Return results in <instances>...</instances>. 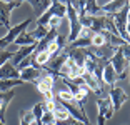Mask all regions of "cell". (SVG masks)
Masks as SVG:
<instances>
[{
    "mask_svg": "<svg viewBox=\"0 0 130 125\" xmlns=\"http://www.w3.org/2000/svg\"><path fill=\"white\" fill-rule=\"evenodd\" d=\"M57 35H58L57 28H50L48 34H47L45 37L42 38V40H38V42H37V50H35V52H42V50H47L50 43H52V42L57 38Z\"/></svg>",
    "mask_w": 130,
    "mask_h": 125,
    "instance_id": "obj_18",
    "label": "cell"
},
{
    "mask_svg": "<svg viewBox=\"0 0 130 125\" xmlns=\"http://www.w3.org/2000/svg\"><path fill=\"white\" fill-rule=\"evenodd\" d=\"M19 49H20V47L13 43V47H10V49H7V50H0V67H4V65L7 64L8 60H10V58H13V55L19 52Z\"/></svg>",
    "mask_w": 130,
    "mask_h": 125,
    "instance_id": "obj_21",
    "label": "cell"
},
{
    "mask_svg": "<svg viewBox=\"0 0 130 125\" xmlns=\"http://www.w3.org/2000/svg\"><path fill=\"white\" fill-rule=\"evenodd\" d=\"M69 4V2H67ZM67 4H60V2H52L50 8L43 13L42 17L37 19V25H48V22L54 17H58V19H63L67 17Z\"/></svg>",
    "mask_w": 130,
    "mask_h": 125,
    "instance_id": "obj_3",
    "label": "cell"
},
{
    "mask_svg": "<svg viewBox=\"0 0 130 125\" xmlns=\"http://www.w3.org/2000/svg\"><path fill=\"white\" fill-rule=\"evenodd\" d=\"M38 122H40V123H43V125H57V118H55V114H54V112H45Z\"/></svg>",
    "mask_w": 130,
    "mask_h": 125,
    "instance_id": "obj_27",
    "label": "cell"
},
{
    "mask_svg": "<svg viewBox=\"0 0 130 125\" xmlns=\"http://www.w3.org/2000/svg\"><path fill=\"white\" fill-rule=\"evenodd\" d=\"M69 2H70V4H72V5H73V7H75V8H77V5H78V0H69Z\"/></svg>",
    "mask_w": 130,
    "mask_h": 125,
    "instance_id": "obj_34",
    "label": "cell"
},
{
    "mask_svg": "<svg viewBox=\"0 0 130 125\" xmlns=\"http://www.w3.org/2000/svg\"><path fill=\"white\" fill-rule=\"evenodd\" d=\"M47 112V108H45V102H38V103H35L34 107H32V114L35 115V120H40L42 118V115Z\"/></svg>",
    "mask_w": 130,
    "mask_h": 125,
    "instance_id": "obj_26",
    "label": "cell"
},
{
    "mask_svg": "<svg viewBox=\"0 0 130 125\" xmlns=\"http://www.w3.org/2000/svg\"><path fill=\"white\" fill-rule=\"evenodd\" d=\"M67 19H69V23H70V34H69V43L73 40L78 38L80 35V30H82V23H80V13L73 7L72 4H67Z\"/></svg>",
    "mask_w": 130,
    "mask_h": 125,
    "instance_id": "obj_2",
    "label": "cell"
},
{
    "mask_svg": "<svg viewBox=\"0 0 130 125\" xmlns=\"http://www.w3.org/2000/svg\"><path fill=\"white\" fill-rule=\"evenodd\" d=\"M43 102H45L47 112H55V108H57V105H58L57 100H43Z\"/></svg>",
    "mask_w": 130,
    "mask_h": 125,
    "instance_id": "obj_28",
    "label": "cell"
},
{
    "mask_svg": "<svg viewBox=\"0 0 130 125\" xmlns=\"http://www.w3.org/2000/svg\"><path fill=\"white\" fill-rule=\"evenodd\" d=\"M70 125H85V123L80 120H73V122H70Z\"/></svg>",
    "mask_w": 130,
    "mask_h": 125,
    "instance_id": "obj_33",
    "label": "cell"
},
{
    "mask_svg": "<svg viewBox=\"0 0 130 125\" xmlns=\"http://www.w3.org/2000/svg\"><path fill=\"white\" fill-rule=\"evenodd\" d=\"M84 13H85V15H92V17L103 15V13H102V5L97 4V0H87ZM84 13H82V15H84Z\"/></svg>",
    "mask_w": 130,
    "mask_h": 125,
    "instance_id": "obj_19",
    "label": "cell"
},
{
    "mask_svg": "<svg viewBox=\"0 0 130 125\" xmlns=\"http://www.w3.org/2000/svg\"><path fill=\"white\" fill-rule=\"evenodd\" d=\"M15 97V92H0V120L5 122V112H7V105L12 102V99Z\"/></svg>",
    "mask_w": 130,
    "mask_h": 125,
    "instance_id": "obj_17",
    "label": "cell"
},
{
    "mask_svg": "<svg viewBox=\"0 0 130 125\" xmlns=\"http://www.w3.org/2000/svg\"><path fill=\"white\" fill-rule=\"evenodd\" d=\"M7 79H20V70L10 62H7L4 67H0V80Z\"/></svg>",
    "mask_w": 130,
    "mask_h": 125,
    "instance_id": "obj_15",
    "label": "cell"
},
{
    "mask_svg": "<svg viewBox=\"0 0 130 125\" xmlns=\"http://www.w3.org/2000/svg\"><path fill=\"white\" fill-rule=\"evenodd\" d=\"M127 34H128V37H130V20L127 22Z\"/></svg>",
    "mask_w": 130,
    "mask_h": 125,
    "instance_id": "obj_35",
    "label": "cell"
},
{
    "mask_svg": "<svg viewBox=\"0 0 130 125\" xmlns=\"http://www.w3.org/2000/svg\"><path fill=\"white\" fill-rule=\"evenodd\" d=\"M32 23V19H25L23 22L17 23V25H13L10 28V30H7V34L4 35V37L0 38V50H7L10 49V45H13L17 40V37H19L22 32L27 30V27Z\"/></svg>",
    "mask_w": 130,
    "mask_h": 125,
    "instance_id": "obj_1",
    "label": "cell"
},
{
    "mask_svg": "<svg viewBox=\"0 0 130 125\" xmlns=\"http://www.w3.org/2000/svg\"><path fill=\"white\" fill-rule=\"evenodd\" d=\"M82 79H84V83L87 85L88 88H90V92H93V93H97L100 97L102 95V90H103V83L100 82L99 79H97L93 73L90 72H85V68H84V73H82Z\"/></svg>",
    "mask_w": 130,
    "mask_h": 125,
    "instance_id": "obj_7",
    "label": "cell"
},
{
    "mask_svg": "<svg viewBox=\"0 0 130 125\" xmlns=\"http://www.w3.org/2000/svg\"><path fill=\"white\" fill-rule=\"evenodd\" d=\"M23 2H27V4L30 5L34 13H37V17H42L50 8V5H52L50 0H23Z\"/></svg>",
    "mask_w": 130,
    "mask_h": 125,
    "instance_id": "obj_14",
    "label": "cell"
},
{
    "mask_svg": "<svg viewBox=\"0 0 130 125\" xmlns=\"http://www.w3.org/2000/svg\"><path fill=\"white\" fill-rule=\"evenodd\" d=\"M0 125H7V123H5V122H2V120H0Z\"/></svg>",
    "mask_w": 130,
    "mask_h": 125,
    "instance_id": "obj_37",
    "label": "cell"
},
{
    "mask_svg": "<svg viewBox=\"0 0 130 125\" xmlns=\"http://www.w3.org/2000/svg\"><path fill=\"white\" fill-rule=\"evenodd\" d=\"M69 53V58H72L78 67H84L85 58L88 55V49H62Z\"/></svg>",
    "mask_w": 130,
    "mask_h": 125,
    "instance_id": "obj_12",
    "label": "cell"
},
{
    "mask_svg": "<svg viewBox=\"0 0 130 125\" xmlns=\"http://www.w3.org/2000/svg\"><path fill=\"white\" fill-rule=\"evenodd\" d=\"M128 5V0H110L107 4L102 5V13H107V15H113L117 12L123 10V8Z\"/></svg>",
    "mask_w": 130,
    "mask_h": 125,
    "instance_id": "obj_10",
    "label": "cell"
},
{
    "mask_svg": "<svg viewBox=\"0 0 130 125\" xmlns=\"http://www.w3.org/2000/svg\"><path fill=\"white\" fill-rule=\"evenodd\" d=\"M122 49V52H123V55H125V58L130 62V43H125L123 47H120Z\"/></svg>",
    "mask_w": 130,
    "mask_h": 125,
    "instance_id": "obj_30",
    "label": "cell"
},
{
    "mask_svg": "<svg viewBox=\"0 0 130 125\" xmlns=\"http://www.w3.org/2000/svg\"><path fill=\"white\" fill-rule=\"evenodd\" d=\"M50 53L47 52V50H42V52H35V64H34V67H45L47 64L50 62Z\"/></svg>",
    "mask_w": 130,
    "mask_h": 125,
    "instance_id": "obj_23",
    "label": "cell"
},
{
    "mask_svg": "<svg viewBox=\"0 0 130 125\" xmlns=\"http://www.w3.org/2000/svg\"><path fill=\"white\" fill-rule=\"evenodd\" d=\"M22 4H23V0L12 2V4L0 0V25L4 27V28H7V30H10V28H12V25H10V15H12V12L15 10V8H19Z\"/></svg>",
    "mask_w": 130,
    "mask_h": 125,
    "instance_id": "obj_4",
    "label": "cell"
},
{
    "mask_svg": "<svg viewBox=\"0 0 130 125\" xmlns=\"http://www.w3.org/2000/svg\"><path fill=\"white\" fill-rule=\"evenodd\" d=\"M50 2H54V0H50Z\"/></svg>",
    "mask_w": 130,
    "mask_h": 125,
    "instance_id": "obj_39",
    "label": "cell"
},
{
    "mask_svg": "<svg viewBox=\"0 0 130 125\" xmlns=\"http://www.w3.org/2000/svg\"><path fill=\"white\" fill-rule=\"evenodd\" d=\"M128 72H130V62H128Z\"/></svg>",
    "mask_w": 130,
    "mask_h": 125,
    "instance_id": "obj_38",
    "label": "cell"
},
{
    "mask_svg": "<svg viewBox=\"0 0 130 125\" xmlns=\"http://www.w3.org/2000/svg\"><path fill=\"white\" fill-rule=\"evenodd\" d=\"M97 108H99V115H102L105 120H110L115 114V108H113V105H112L110 99H102V97H99V99H97Z\"/></svg>",
    "mask_w": 130,
    "mask_h": 125,
    "instance_id": "obj_9",
    "label": "cell"
},
{
    "mask_svg": "<svg viewBox=\"0 0 130 125\" xmlns=\"http://www.w3.org/2000/svg\"><path fill=\"white\" fill-rule=\"evenodd\" d=\"M60 22H62V19H58V17H54V19L48 22V27H50V28H57V27L60 25Z\"/></svg>",
    "mask_w": 130,
    "mask_h": 125,
    "instance_id": "obj_29",
    "label": "cell"
},
{
    "mask_svg": "<svg viewBox=\"0 0 130 125\" xmlns=\"http://www.w3.org/2000/svg\"><path fill=\"white\" fill-rule=\"evenodd\" d=\"M108 99L112 100V105H113L115 112H117V110H120V108L123 107V103L128 100V93H127L123 88H120V87H117V85H113V87L110 88Z\"/></svg>",
    "mask_w": 130,
    "mask_h": 125,
    "instance_id": "obj_6",
    "label": "cell"
},
{
    "mask_svg": "<svg viewBox=\"0 0 130 125\" xmlns=\"http://www.w3.org/2000/svg\"><path fill=\"white\" fill-rule=\"evenodd\" d=\"M23 85V82L20 79H7V80H0V92H10L13 90V87Z\"/></svg>",
    "mask_w": 130,
    "mask_h": 125,
    "instance_id": "obj_22",
    "label": "cell"
},
{
    "mask_svg": "<svg viewBox=\"0 0 130 125\" xmlns=\"http://www.w3.org/2000/svg\"><path fill=\"white\" fill-rule=\"evenodd\" d=\"M55 79H57V77L52 75V73H45V75H42L40 80L35 83V85H37V90L40 92V93L50 92L52 88H54V85H55Z\"/></svg>",
    "mask_w": 130,
    "mask_h": 125,
    "instance_id": "obj_13",
    "label": "cell"
},
{
    "mask_svg": "<svg viewBox=\"0 0 130 125\" xmlns=\"http://www.w3.org/2000/svg\"><path fill=\"white\" fill-rule=\"evenodd\" d=\"M55 118H57V122H69V118L72 117V115L69 114V110L65 108L62 103H58L57 105V108H55Z\"/></svg>",
    "mask_w": 130,
    "mask_h": 125,
    "instance_id": "obj_24",
    "label": "cell"
},
{
    "mask_svg": "<svg viewBox=\"0 0 130 125\" xmlns=\"http://www.w3.org/2000/svg\"><path fill=\"white\" fill-rule=\"evenodd\" d=\"M102 80H103V83H107V85H110V87H113L115 83H117V80H120V79H119V73L115 72L113 65H112L110 62H107V64L103 65Z\"/></svg>",
    "mask_w": 130,
    "mask_h": 125,
    "instance_id": "obj_11",
    "label": "cell"
},
{
    "mask_svg": "<svg viewBox=\"0 0 130 125\" xmlns=\"http://www.w3.org/2000/svg\"><path fill=\"white\" fill-rule=\"evenodd\" d=\"M42 68L40 67H28V68H23L20 70V80L23 83H37L42 77Z\"/></svg>",
    "mask_w": 130,
    "mask_h": 125,
    "instance_id": "obj_8",
    "label": "cell"
},
{
    "mask_svg": "<svg viewBox=\"0 0 130 125\" xmlns=\"http://www.w3.org/2000/svg\"><path fill=\"white\" fill-rule=\"evenodd\" d=\"M15 45H19V47H23V45H37V40H35V37L32 35V32L25 30V32H22V34L17 37Z\"/></svg>",
    "mask_w": 130,
    "mask_h": 125,
    "instance_id": "obj_20",
    "label": "cell"
},
{
    "mask_svg": "<svg viewBox=\"0 0 130 125\" xmlns=\"http://www.w3.org/2000/svg\"><path fill=\"white\" fill-rule=\"evenodd\" d=\"M35 50H37V45H23V47H20L19 52L13 55V65L17 67L22 60H25L27 57H30Z\"/></svg>",
    "mask_w": 130,
    "mask_h": 125,
    "instance_id": "obj_16",
    "label": "cell"
},
{
    "mask_svg": "<svg viewBox=\"0 0 130 125\" xmlns=\"http://www.w3.org/2000/svg\"><path fill=\"white\" fill-rule=\"evenodd\" d=\"M97 125H105V118H103L102 115H99V117H97Z\"/></svg>",
    "mask_w": 130,
    "mask_h": 125,
    "instance_id": "obj_32",
    "label": "cell"
},
{
    "mask_svg": "<svg viewBox=\"0 0 130 125\" xmlns=\"http://www.w3.org/2000/svg\"><path fill=\"white\" fill-rule=\"evenodd\" d=\"M43 97H45V100H55V95H54V92L50 90V92H45V93H42Z\"/></svg>",
    "mask_w": 130,
    "mask_h": 125,
    "instance_id": "obj_31",
    "label": "cell"
},
{
    "mask_svg": "<svg viewBox=\"0 0 130 125\" xmlns=\"http://www.w3.org/2000/svg\"><path fill=\"white\" fill-rule=\"evenodd\" d=\"M110 64L113 65L115 72L119 73V79L120 80L127 79V75H128V73H127V72H128V60L125 58L122 49H117V50H115V53L112 55V58H110Z\"/></svg>",
    "mask_w": 130,
    "mask_h": 125,
    "instance_id": "obj_5",
    "label": "cell"
},
{
    "mask_svg": "<svg viewBox=\"0 0 130 125\" xmlns=\"http://www.w3.org/2000/svg\"><path fill=\"white\" fill-rule=\"evenodd\" d=\"M48 32H50V27L48 25H37V27H35V30L32 32V35H34L35 40L38 42V40H42Z\"/></svg>",
    "mask_w": 130,
    "mask_h": 125,
    "instance_id": "obj_25",
    "label": "cell"
},
{
    "mask_svg": "<svg viewBox=\"0 0 130 125\" xmlns=\"http://www.w3.org/2000/svg\"><path fill=\"white\" fill-rule=\"evenodd\" d=\"M4 2H8V4H12V2H19V0H4Z\"/></svg>",
    "mask_w": 130,
    "mask_h": 125,
    "instance_id": "obj_36",
    "label": "cell"
}]
</instances>
